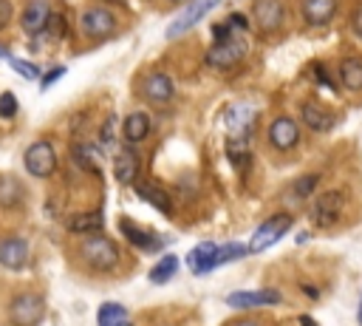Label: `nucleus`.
Instances as JSON below:
<instances>
[{"label": "nucleus", "mask_w": 362, "mask_h": 326, "mask_svg": "<svg viewBox=\"0 0 362 326\" xmlns=\"http://www.w3.org/2000/svg\"><path fill=\"white\" fill-rule=\"evenodd\" d=\"M286 9L280 0H255V23L260 26V32H274L283 26Z\"/></svg>", "instance_id": "obj_13"}, {"label": "nucleus", "mask_w": 362, "mask_h": 326, "mask_svg": "<svg viewBox=\"0 0 362 326\" xmlns=\"http://www.w3.org/2000/svg\"><path fill=\"white\" fill-rule=\"evenodd\" d=\"M48 20H51V9H48L46 0H32V4L23 9V18H20V23L29 34H40L48 26Z\"/></svg>", "instance_id": "obj_16"}, {"label": "nucleus", "mask_w": 362, "mask_h": 326, "mask_svg": "<svg viewBox=\"0 0 362 326\" xmlns=\"http://www.w3.org/2000/svg\"><path fill=\"white\" fill-rule=\"evenodd\" d=\"M102 227V219H99V213H83V216H74L68 222V230L71 233H91V230H99Z\"/></svg>", "instance_id": "obj_28"}, {"label": "nucleus", "mask_w": 362, "mask_h": 326, "mask_svg": "<svg viewBox=\"0 0 362 326\" xmlns=\"http://www.w3.org/2000/svg\"><path fill=\"white\" fill-rule=\"evenodd\" d=\"M46 318V298L34 292L15 295L9 304V320L12 326H37Z\"/></svg>", "instance_id": "obj_2"}, {"label": "nucleus", "mask_w": 362, "mask_h": 326, "mask_svg": "<svg viewBox=\"0 0 362 326\" xmlns=\"http://www.w3.org/2000/svg\"><path fill=\"white\" fill-rule=\"evenodd\" d=\"M340 80L348 91H359L362 88V60L359 57H348L340 62Z\"/></svg>", "instance_id": "obj_21"}, {"label": "nucleus", "mask_w": 362, "mask_h": 326, "mask_svg": "<svg viewBox=\"0 0 362 326\" xmlns=\"http://www.w3.org/2000/svg\"><path fill=\"white\" fill-rule=\"evenodd\" d=\"M342 208H345L342 193H340V190H328V193H323V196H317V199H314V205H312V219H314L320 227H328V224H334V222L340 219Z\"/></svg>", "instance_id": "obj_8"}, {"label": "nucleus", "mask_w": 362, "mask_h": 326, "mask_svg": "<svg viewBox=\"0 0 362 326\" xmlns=\"http://www.w3.org/2000/svg\"><path fill=\"white\" fill-rule=\"evenodd\" d=\"M235 326H258V323H252V320H238Z\"/></svg>", "instance_id": "obj_39"}, {"label": "nucleus", "mask_w": 362, "mask_h": 326, "mask_svg": "<svg viewBox=\"0 0 362 326\" xmlns=\"http://www.w3.org/2000/svg\"><path fill=\"white\" fill-rule=\"evenodd\" d=\"M300 326H317V323H314V318H309V315H300Z\"/></svg>", "instance_id": "obj_38"}, {"label": "nucleus", "mask_w": 362, "mask_h": 326, "mask_svg": "<svg viewBox=\"0 0 362 326\" xmlns=\"http://www.w3.org/2000/svg\"><path fill=\"white\" fill-rule=\"evenodd\" d=\"M300 114H303L306 128L317 130V134H326V130H331V128H334V116H331L326 108L314 105V102H306V105L300 108Z\"/></svg>", "instance_id": "obj_19"}, {"label": "nucleus", "mask_w": 362, "mask_h": 326, "mask_svg": "<svg viewBox=\"0 0 362 326\" xmlns=\"http://www.w3.org/2000/svg\"><path fill=\"white\" fill-rule=\"evenodd\" d=\"M136 193L144 196V199H148L153 208H159L165 216L173 210V208H170V199H167V193H162V190H156V187H151V184H136Z\"/></svg>", "instance_id": "obj_26"}, {"label": "nucleus", "mask_w": 362, "mask_h": 326, "mask_svg": "<svg viewBox=\"0 0 362 326\" xmlns=\"http://www.w3.org/2000/svg\"><path fill=\"white\" fill-rule=\"evenodd\" d=\"M354 32H356L359 40H362V9H359V15H356V20H354Z\"/></svg>", "instance_id": "obj_37"}, {"label": "nucleus", "mask_w": 362, "mask_h": 326, "mask_svg": "<svg viewBox=\"0 0 362 326\" xmlns=\"http://www.w3.org/2000/svg\"><path fill=\"white\" fill-rule=\"evenodd\" d=\"M80 26H83V34L91 37V40H105L116 32V18L108 12V9H88L83 12L80 18Z\"/></svg>", "instance_id": "obj_7"}, {"label": "nucleus", "mask_w": 362, "mask_h": 326, "mask_svg": "<svg viewBox=\"0 0 362 326\" xmlns=\"http://www.w3.org/2000/svg\"><path fill=\"white\" fill-rule=\"evenodd\" d=\"M125 318H127V309L122 304H102L99 306V315H97L99 326H122Z\"/></svg>", "instance_id": "obj_25"}, {"label": "nucleus", "mask_w": 362, "mask_h": 326, "mask_svg": "<svg viewBox=\"0 0 362 326\" xmlns=\"http://www.w3.org/2000/svg\"><path fill=\"white\" fill-rule=\"evenodd\" d=\"M288 227H292V216H286V213L272 216V219H269V222H263V224L258 227V233L252 236V241H249V252H263L266 247L277 244V241L288 233Z\"/></svg>", "instance_id": "obj_3"}, {"label": "nucleus", "mask_w": 362, "mask_h": 326, "mask_svg": "<svg viewBox=\"0 0 362 326\" xmlns=\"http://www.w3.org/2000/svg\"><path fill=\"white\" fill-rule=\"evenodd\" d=\"M227 304H230V306H238V309H249V306H272V304H280V292H274V290L232 292V295H227Z\"/></svg>", "instance_id": "obj_15"}, {"label": "nucleus", "mask_w": 362, "mask_h": 326, "mask_svg": "<svg viewBox=\"0 0 362 326\" xmlns=\"http://www.w3.org/2000/svg\"><path fill=\"white\" fill-rule=\"evenodd\" d=\"M80 255H83V261L91 270H99V273H108V270H113L119 264V250L105 236H88L80 244Z\"/></svg>", "instance_id": "obj_1"}, {"label": "nucleus", "mask_w": 362, "mask_h": 326, "mask_svg": "<svg viewBox=\"0 0 362 326\" xmlns=\"http://www.w3.org/2000/svg\"><path fill=\"white\" fill-rule=\"evenodd\" d=\"M26 170L32 176H37V179H46V176H51L57 170V154H54L51 142L40 140V142L29 145V151H26Z\"/></svg>", "instance_id": "obj_5"}, {"label": "nucleus", "mask_w": 362, "mask_h": 326, "mask_svg": "<svg viewBox=\"0 0 362 326\" xmlns=\"http://www.w3.org/2000/svg\"><path fill=\"white\" fill-rule=\"evenodd\" d=\"M122 134H125L127 142H141L144 137L151 134V116L141 114V111L130 114V116L125 119V125H122Z\"/></svg>", "instance_id": "obj_20"}, {"label": "nucleus", "mask_w": 362, "mask_h": 326, "mask_svg": "<svg viewBox=\"0 0 362 326\" xmlns=\"http://www.w3.org/2000/svg\"><path fill=\"white\" fill-rule=\"evenodd\" d=\"M244 57H246V43L230 37L224 43H215L207 51V65H212V69H232V65H238Z\"/></svg>", "instance_id": "obj_4"}, {"label": "nucleus", "mask_w": 362, "mask_h": 326, "mask_svg": "<svg viewBox=\"0 0 362 326\" xmlns=\"http://www.w3.org/2000/svg\"><path fill=\"white\" fill-rule=\"evenodd\" d=\"M356 320H359V326H362V301H359V312H356Z\"/></svg>", "instance_id": "obj_40"}, {"label": "nucleus", "mask_w": 362, "mask_h": 326, "mask_svg": "<svg viewBox=\"0 0 362 326\" xmlns=\"http://www.w3.org/2000/svg\"><path fill=\"white\" fill-rule=\"evenodd\" d=\"M314 74H317V80H320V86H331V74H328V72L323 69V65H320V62L314 65Z\"/></svg>", "instance_id": "obj_34"}, {"label": "nucleus", "mask_w": 362, "mask_h": 326, "mask_svg": "<svg viewBox=\"0 0 362 326\" xmlns=\"http://www.w3.org/2000/svg\"><path fill=\"white\" fill-rule=\"evenodd\" d=\"M246 142H249V140H230V142H227L230 162H232L238 170H244L246 162H249V145H246Z\"/></svg>", "instance_id": "obj_27"}, {"label": "nucleus", "mask_w": 362, "mask_h": 326, "mask_svg": "<svg viewBox=\"0 0 362 326\" xmlns=\"http://www.w3.org/2000/svg\"><path fill=\"white\" fill-rule=\"evenodd\" d=\"M337 12V0H303V18L312 26H326Z\"/></svg>", "instance_id": "obj_17"}, {"label": "nucleus", "mask_w": 362, "mask_h": 326, "mask_svg": "<svg viewBox=\"0 0 362 326\" xmlns=\"http://www.w3.org/2000/svg\"><path fill=\"white\" fill-rule=\"evenodd\" d=\"M255 119H258L255 108H249V105H232L227 111V116H224L227 130H230V140H249Z\"/></svg>", "instance_id": "obj_10"}, {"label": "nucleus", "mask_w": 362, "mask_h": 326, "mask_svg": "<svg viewBox=\"0 0 362 326\" xmlns=\"http://www.w3.org/2000/svg\"><path fill=\"white\" fill-rule=\"evenodd\" d=\"M230 26H238V29H246V20H244V15H232V20H230Z\"/></svg>", "instance_id": "obj_36"}, {"label": "nucleus", "mask_w": 362, "mask_h": 326, "mask_svg": "<svg viewBox=\"0 0 362 326\" xmlns=\"http://www.w3.org/2000/svg\"><path fill=\"white\" fill-rule=\"evenodd\" d=\"M12 18H15L12 4H9V0H0V29H6L12 23Z\"/></svg>", "instance_id": "obj_32"}, {"label": "nucleus", "mask_w": 362, "mask_h": 326, "mask_svg": "<svg viewBox=\"0 0 362 326\" xmlns=\"http://www.w3.org/2000/svg\"><path fill=\"white\" fill-rule=\"evenodd\" d=\"M187 264H190V270H193L195 276L221 267V244H212V241L198 244V247L187 255Z\"/></svg>", "instance_id": "obj_11"}, {"label": "nucleus", "mask_w": 362, "mask_h": 326, "mask_svg": "<svg viewBox=\"0 0 362 326\" xmlns=\"http://www.w3.org/2000/svg\"><path fill=\"white\" fill-rule=\"evenodd\" d=\"M320 182V176L317 173H312V176H306V179H300L298 184H295V196L298 199H303V196H309L312 190H314V184Z\"/></svg>", "instance_id": "obj_31"}, {"label": "nucleus", "mask_w": 362, "mask_h": 326, "mask_svg": "<svg viewBox=\"0 0 362 326\" xmlns=\"http://www.w3.org/2000/svg\"><path fill=\"white\" fill-rule=\"evenodd\" d=\"M29 261V244L23 238H6L0 241V267L6 270H23Z\"/></svg>", "instance_id": "obj_14"}, {"label": "nucleus", "mask_w": 362, "mask_h": 326, "mask_svg": "<svg viewBox=\"0 0 362 326\" xmlns=\"http://www.w3.org/2000/svg\"><path fill=\"white\" fill-rule=\"evenodd\" d=\"M269 142L272 148L277 151H292L298 142H300V128L295 119L288 116H277L272 125H269Z\"/></svg>", "instance_id": "obj_9"}, {"label": "nucleus", "mask_w": 362, "mask_h": 326, "mask_svg": "<svg viewBox=\"0 0 362 326\" xmlns=\"http://www.w3.org/2000/svg\"><path fill=\"white\" fill-rule=\"evenodd\" d=\"M122 233H125L136 247H141V250H156V247H162V241H159L156 236H151V233H144V230L133 227L130 219H122Z\"/></svg>", "instance_id": "obj_23"}, {"label": "nucleus", "mask_w": 362, "mask_h": 326, "mask_svg": "<svg viewBox=\"0 0 362 326\" xmlns=\"http://www.w3.org/2000/svg\"><path fill=\"white\" fill-rule=\"evenodd\" d=\"M176 267H179V258H176V255H165V258L159 261V267L151 273V281H153V284H165L167 278H173Z\"/></svg>", "instance_id": "obj_29"}, {"label": "nucleus", "mask_w": 362, "mask_h": 326, "mask_svg": "<svg viewBox=\"0 0 362 326\" xmlns=\"http://www.w3.org/2000/svg\"><path fill=\"white\" fill-rule=\"evenodd\" d=\"M173 94H176V86H173V80H170L167 74H162V72L144 77V83H141V97L148 100V102L162 105V102H170Z\"/></svg>", "instance_id": "obj_12"}, {"label": "nucleus", "mask_w": 362, "mask_h": 326, "mask_svg": "<svg viewBox=\"0 0 362 326\" xmlns=\"http://www.w3.org/2000/svg\"><path fill=\"white\" fill-rule=\"evenodd\" d=\"M74 162L85 173H99V156H97V148L91 145H74Z\"/></svg>", "instance_id": "obj_24"}, {"label": "nucleus", "mask_w": 362, "mask_h": 326, "mask_svg": "<svg viewBox=\"0 0 362 326\" xmlns=\"http://www.w3.org/2000/svg\"><path fill=\"white\" fill-rule=\"evenodd\" d=\"M23 202V187L15 176H0V208H18Z\"/></svg>", "instance_id": "obj_22"}, {"label": "nucleus", "mask_w": 362, "mask_h": 326, "mask_svg": "<svg viewBox=\"0 0 362 326\" xmlns=\"http://www.w3.org/2000/svg\"><path fill=\"white\" fill-rule=\"evenodd\" d=\"M218 4H221V0H193V4H190V6L181 12V18L170 23L167 37H170V40H176L179 34L190 32L195 23H201V20H204V18H207V15H209L215 6H218Z\"/></svg>", "instance_id": "obj_6"}, {"label": "nucleus", "mask_w": 362, "mask_h": 326, "mask_svg": "<svg viewBox=\"0 0 362 326\" xmlns=\"http://www.w3.org/2000/svg\"><path fill=\"white\" fill-rule=\"evenodd\" d=\"M9 62H12V69H15V72H18V74H23V77H26V80H34V77H37V72H34V69H32V65H26V62H23V60H15V57H12V60H9Z\"/></svg>", "instance_id": "obj_33"}, {"label": "nucleus", "mask_w": 362, "mask_h": 326, "mask_svg": "<svg viewBox=\"0 0 362 326\" xmlns=\"http://www.w3.org/2000/svg\"><path fill=\"white\" fill-rule=\"evenodd\" d=\"M15 114H18V100H15L12 91H4V94H0V116L12 119Z\"/></svg>", "instance_id": "obj_30"}, {"label": "nucleus", "mask_w": 362, "mask_h": 326, "mask_svg": "<svg viewBox=\"0 0 362 326\" xmlns=\"http://www.w3.org/2000/svg\"><path fill=\"white\" fill-rule=\"evenodd\" d=\"M113 173L122 184H130L139 173V154L133 148H122L116 156H113Z\"/></svg>", "instance_id": "obj_18"}, {"label": "nucleus", "mask_w": 362, "mask_h": 326, "mask_svg": "<svg viewBox=\"0 0 362 326\" xmlns=\"http://www.w3.org/2000/svg\"><path fill=\"white\" fill-rule=\"evenodd\" d=\"M62 74H65V69H54L51 74H46V77H43V88H48V86H51L54 80H60Z\"/></svg>", "instance_id": "obj_35"}]
</instances>
